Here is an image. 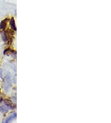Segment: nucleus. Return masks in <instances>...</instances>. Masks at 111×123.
Returning <instances> with one entry per match:
<instances>
[{"mask_svg":"<svg viewBox=\"0 0 111 123\" xmlns=\"http://www.w3.org/2000/svg\"><path fill=\"white\" fill-rule=\"evenodd\" d=\"M6 21H7L6 19L4 20V21H2L1 23V24H0V30L1 31H3L4 29H5V28H6Z\"/></svg>","mask_w":111,"mask_h":123,"instance_id":"7ed1b4c3","label":"nucleus"},{"mask_svg":"<svg viewBox=\"0 0 111 123\" xmlns=\"http://www.w3.org/2000/svg\"><path fill=\"white\" fill-rule=\"evenodd\" d=\"M16 118V113H14L12 115L9 116L7 118H6V120L3 122V123H11Z\"/></svg>","mask_w":111,"mask_h":123,"instance_id":"f257e3e1","label":"nucleus"},{"mask_svg":"<svg viewBox=\"0 0 111 123\" xmlns=\"http://www.w3.org/2000/svg\"><path fill=\"white\" fill-rule=\"evenodd\" d=\"M8 109L6 108V107H5V106H0V111L1 112H7Z\"/></svg>","mask_w":111,"mask_h":123,"instance_id":"39448f33","label":"nucleus"},{"mask_svg":"<svg viewBox=\"0 0 111 123\" xmlns=\"http://www.w3.org/2000/svg\"><path fill=\"white\" fill-rule=\"evenodd\" d=\"M5 104L6 105V106L8 107V108H11V109H14L15 108L14 106L12 105V103H11V101H10L8 99H5Z\"/></svg>","mask_w":111,"mask_h":123,"instance_id":"f03ea898","label":"nucleus"},{"mask_svg":"<svg viewBox=\"0 0 111 123\" xmlns=\"http://www.w3.org/2000/svg\"><path fill=\"white\" fill-rule=\"evenodd\" d=\"M10 24H11V26L13 29L14 30H16V24H15V21L14 19V18H12V19L10 21Z\"/></svg>","mask_w":111,"mask_h":123,"instance_id":"20e7f679","label":"nucleus"}]
</instances>
